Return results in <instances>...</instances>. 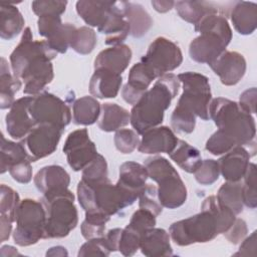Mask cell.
Segmentation results:
<instances>
[{
  "instance_id": "22",
  "label": "cell",
  "mask_w": 257,
  "mask_h": 257,
  "mask_svg": "<svg viewBox=\"0 0 257 257\" xmlns=\"http://www.w3.org/2000/svg\"><path fill=\"white\" fill-rule=\"evenodd\" d=\"M122 83L121 74L105 68L94 69L89 81V92L95 98H114Z\"/></svg>"
},
{
  "instance_id": "6",
  "label": "cell",
  "mask_w": 257,
  "mask_h": 257,
  "mask_svg": "<svg viewBox=\"0 0 257 257\" xmlns=\"http://www.w3.org/2000/svg\"><path fill=\"white\" fill-rule=\"evenodd\" d=\"M139 194L124 189L118 184L112 185L108 180L88 183L80 180L77 185V199L85 212L99 211L112 216L131 206Z\"/></svg>"
},
{
  "instance_id": "4",
  "label": "cell",
  "mask_w": 257,
  "mask_h": 257,
  "mask_svg": "<svg viewBox=\"0 0 257 257\" xmlns=\"http://www.w3.org/2000/svg\"><path fill=\"white\" fill-rule=\"evenodd\" d=\"M181 82L177 75L166 73L160 76L153 87L149 88L133 105L131 124L139 135L163 122L165 111L178 94Z\"/></svg>"
},
{
  "instance_id": "42",
  "label": "cell",
  "mask_w": 257,
  "mask_h": 257,
  "mask_svg": "<svg viewBox=\"0 0 257 257\" xmlns=\"http://www.w3.org/2000/svg\"><path fill=\"white\" fill-rule=\"evenodd\" d=\"M81 180L88 183H99L108 180L107 164L103 156L97 154L95 158L83 168Z\"/></svg>"
},
{
  "instance_id": "32",
  "label": "cell",
  "mask_w": 257,
  "mask_h": 257,
  "mask_svg": "<svg viewBox=\"0 0 257 257\" xmlns=\"http://www.w3.org/2000/svg\"><path fill=\"white\" fill-rule=\"evenodd\" d=\"M174 7L183 20L194 25H196L205 16L218 14L219 11L214 3L207 1H177L175 2Z\"/></svg>"
},
{
  "instance_id": "19",
  "label": "cell",
  "mask_w": 257,
  "mask_h": 257,
  "mask_svg": "<svg viewBox=\"0 0 257 257\" xmlns=\"http://www.w3.org/2000/svg\"><path fill=\"white\" fill-rule=\"evenodd\" d=\"M31 98L32 95L16 99L6 114V131L12 139L22 140L35 125L29 112Z\"/></svg>"
},
{
  "instance_id": "23",
  "label": "cell",
  "mask_w": 257,
  "mask_h": 257,
  "mask_svg": "<svg viewBox=\"0 0 257 257\" xmlns=\"http://www.w3.org/2000/svg\"><path fill=\"white\" fill-rule=\"evenodd\" d=\"M132 50L126 44L110 46L101 50L94 59V69L105 68L121 74L132 59Z\"/></svg>"
},
{
  "instance_id": "35",
  "label": "cell",
  "mask_w": 257,
  "mask_h": 257,
  "mask_svg": "<svg viewBox=\"0 0 257 257\" xmlns=\"http://www.w3.org/2000/svg\"><path fill=\"white\" fill-rule=\"evenodd\" d=\"M21 79L10 72L7 61L4 57L1 58V73H0V107L1 109L10 108L14 103V95L21 88Z\"/></svg>"
},
{
  "instance_id": "25",
  "label": "cell",
  "mask_w": 257,
  "mask_h": 257,
  "mask_svg": "<svg viewBox=\"0 0 257 257\" xmlns=\"http://www.w3.org/2000/svg\"><path fill=\"white\" fill-rule=\"evenodd\" d=\"M141 252L145 256H172L170 234L162 228L148 229L142 236Z\"/></svg>"
},
{
  "instance_id": "28",
  "label": "cell",
  "mask_w": 257,
  "mask_h": 257,
  "mask_svg": "<svg viewBox=\"0 0 257 257\" xmlns=\"http://www.w3.org/2000/svg\"><path fill=\"white\" fill-rule=\"evenodd\" d=\"M148 178L149 174L144 165L136 162H124L119 167V177L116 184L140 196Z\"/></svg>"
},
{
  "instance_id": "48",
  "label": "cell",
  "mask_w": 257,
  "mask_h": 257,
  "mask_svg": "<svg viewBox=\"0 0 257 257\" xmlns=\"http://www.w3.org/2000/svg\"><path fill=\"white\" fill-rule=\"evenodd\" d=\"M110 251L106 245L104 236L87 240L78 251V256H108Z\"/></svg>"
},
{
  "instance_id": "29",
  "label": "cell",
  "mask_w": 257,
  "mask_h": 257,
  "mask_svg": "<svg viewBox=\"0 0 257 257\" xmlns=\"http://www.w3.org/2000/svg\"><path fill=\"white\" fill-rule=\"evenodd\" d=\"M114 1L80 0L76 2V12L79 17L91 27H99L104 22Z\"/></svg>"
},
{
  "instance_id": "56",
  "label": "cell",
  "mask_w": 257,
  "mask_h": 257,
  "mask_svg": "<svg viewBox=\"0 0 257 257\" xmlns=\"http://www.w3.org/2000/svg\"><path fill=\"white\" fill-rule=\"evenodd\" d=\"M1 255L2 256H13V255H20L18 253V251L16 250V248L6 245V246H2L1 248Z\"/></svg>"
},
{
  "instance_id": "34",
  "label": "cell",
  "mask_w": 257,
  "mask_h": 257,
  "mask_svg": "<svg viewBox=\"0 0 257 257\" xmlns=\"http://www.w3.org/2000/svg\"><path fill=\"white\" fill-rule=\"evenodd\" d=\"M169 156L187 173H194L203 161L200 151L183 140L178 141V144Z\"/></svg>"
},
{
  "instance_id": "13",
  "label": "cell",
  "mask_w": 257,
  "mask_h": 257,
  "mask_svg": "<svg viewBox=\"0 0 257 257\" xmlns=\"http://www.w3.org/2000/svg\"><path fill=\"white\" fill-rule=\"evenodd\" d=\"M141 61L149 65L159 78L178 68L182 64L183 54L175 42L166 37H158L150 44Z\"/></svg>"
},
{
  "instance_id": "31",
  "label": "cell",
  "mask_w": 257,
  "mask_h": 257,
  "mask_svg": "<svg viewBox=\"0 0 257 257\" xmlns=\"http://www.w3.org/2000/svg\"><path fill=\"white\" fill-rule=\"evenodd\" d=\"M0 8V36L2 39L10 40L23 30L25 21L18 8L13 4L2 2Z\"/></svg>"
},
{
  "instance_id": "27",
  "label": "cell",
  "mask_w": 257,
  "mask_h": 257,
  "mask_svg": "<svg viewBox=\"0 0 257 257\" xmlns=\"http://www.w3.org/2000/svg\"><path fill=\"white\" fill-rule=\"evenodd\" d=\"M97 120L98 127L102 132H116L131 122V111L117 103L104 102L101 104Z\"/></svg>"
},
{
  "instance_id": "53",
  "label": "cell",
  "mask_w": 257,
  "mask_h": 257,
  "mask_svg": "<svg viewBox=\"0 0 257 257\" xmlns=\"http://www.w3.org/2000/svg\"><path fill=\"white\" fill-rule=\"evenodd\" d=\"M121 230H122L121 228H113L108 230L107 233L104 235L106 245L110 252L118 251V242H119Z\"/></svg>"
},
{
  "instance_id": "21",
  "label": "cell",
  "mask_w": 257,
  "mask_h": 257,
  "mask_svg": "<svg viewBox=\"0 0 257 257\" xmlns=\"http://www.w3.org/2000/svg\"><path fill=\"white\" fill-rule=\"evenodd\" d=\"M138 150L142 154H170L178 144L179 139L174 132L166 125L155 126L142 135Z\"/></svg>"
},
{
  "instance_id": "50",
  "label": "cell",
  "mask_w": 257,
  "mask_h": 257,
  "mask_svg": "<svg viewBox=\"0 0 257 257\" xmlns=\"http://www.w3.org/2000/svg\"><path fill=\"white\" fill-rule=\"evenodd\" d=\"M248 229L246 222L241 218H236L232 226L223 235L232 244L240 243L247 235Z\"/></svg>"
},
{
  "instance_id": "49",
  "label": "cell",
  "mask_w": 257,
  "mask_h": 257,
  "mask_svg": "<svg viewBox=\"0 0 257 257\" xmlns=\"http://www.w3.org/2000/svg\"><path fill=\"white\" fill-rule=\"evenodd\" d=\"M29 160H24L16 163L9 168L8 172L16 182L20 184H27L32 179V167Z\"/></svg>"
},
{
  "instance_id": "37",
  "label": "cell",
  "mask_w": 257,
  "mask_h": 257,
  "mask_svg": "<svg viewBox=\"0 0 257 257\" xmlns=\"http://www.w3.org/2000/svg\"><path fill=\"white\" fill-rule=\"evenodd\" d=\"M216 197L222 205L231 209L235 215L242 213L244 204L242 201V185L240 182L226 181L219 188Z\"/></svg>"
},
{
  "instance_id": "10",
  "label": "cell",
  "mask_w": 257,
  "mask_h": 257,
  "mask_svg": "<svg viewBox=\"0 0 257 257\" xmlns=\"http://www.w3.org/2000/svg\"><path fill=\"white\" fill-rule=\"evenodd\" d=\"M15 222L16 227L12 233L14 242L22 247L36 244L43 239L46 222L42 203L29 198L22 200L16 211Z\"/></svg>"
},
{
  "instance_id": "11",
  "label": "cell",
  "mask_w": 257,
  "mask_h": 257,
  "mask_svg": "<svg viewBox=\"0 0 257 257\" xmlns=\"http://www.w3.org/2000/svg\"><path fill=\"white\" fill-rule=\"evenodd\" d=\"M29 112L35 124L50 123L63 130L69 124L72 118L67 103L47 91L32 95Z\"/></svg>"
},
{
  "instance_id": "44",
  "label": "cell",
  "mask_w": 257,
  "mask_h": 257,
  "mask_svg": "<svg viewBox=\"0 0 257 257\" xmlns=\"http://www.w3.org/2000/svg\"><path fill=\"white\" fill-rule=\"evenodd\" d=\"M140 141L139 134L131 128H120L116 131L113 138L116 150L124 155L133 153L139 147Z\"/></svg>"
},
{
  "instance_id": "41",
  "label": "cell",
  "mask_w": 257,
  "mask_h": 257,
  "mask_svg": "<svg viewBox=\"0 0 257 257\" xmlns=\"http://www.w3.org/2000/svg\"><path fill=\"white\" fill-rule=\"evenodd\" d=\"M20 198L11 187L2 184L0 187V217L15 222V215L20 204Z\"/></svg>"
},
{
  "instance_id": "57",
  "label": "cell",
  "mask_w": 257,
  "mask_h": 257,
  "mask_svg": "<svg viewBox=\"0 0 257 257\" xmlns=\"http://www.w3.org/2000/svg\"><path fill=\"white\" fill-rule=\"evenodd\" d=\"M64 249H65V248L62 247V246L52 247V248H50V249L46 252V255H47V256H55V255L63 256V255H67V252H59V251L64 250Z\"/></svg>"
},
{
  "instance_id": "5",
  "label": "cell",
  "mask_w": 257,
  "mask_h": 257,
  "mask_svg": "<svg viewBox=\"0 0 257 257\" xmlns=\"http://www.w3.org/2000/svg\"><path fill=\"white\" fill-rule=\"evenodd\" d=\"M195 31L200 35L189 45L190 57L198 63H211L221 53L232 39V29L224 15L210 14L195 25Z\"/></svg>"
},
{
  "instance_id": "43",
  "label": "cell",
  "mask_w": 257,
  "mask_h": 257,
  "mask_svg": "<svg viewBox=\"0 0 257 257\" xmlns=\"http://www.w3.org/2000/svg\"><path fill=\"white\" fill-rule=\"evenodd\" d=\"M244 184L242 185V201L243 204L250 208L255 209L257 206L256 197V165L249 163L247 171L243 177Z\"/></svg>"
},
{
  "instance_id": "46",
  "label": "cell",
  "mask_w": 257,
  "mask_h": 257,
  "mask_svg": "<svg viewBox=\"0 0 257 257\" xmlns=\"http://www.w3.org/2000/svg\"><path fill=\"white\" fill-rule=\"evenodd\" d=\"M196 181L204 186H210L214 184L220 176V170L218 162L212 159H206L202 161L199 168L194 172Z\"/></svg>"
},
{
  "instance_id": "16",
  "label": "cell",
  "mask_w": 257,
  "mask_h": 257,
  "mask_svg": "<svg viewBox=\"0 0 257 257\" xmlns=\"http://www.w3.org/2000/svg\"><path fill=\"white\" fill-rule=\"evenodd\" d=\"M256 154V143L237 146L224 154L217 162L220 174L228 182H240L249 166L250 158Z\"/></svg>"
},
{
  "instance_id": "36",
  "label": "cell",
  "mask_w": 257,
  "mask_h": 257,
  "mask_svg": "<svg viewBox=\"0 0 257 257\" xmlns=\"http://www.w3.org/2000/svg\"><path fill=\"white\" fill-rule=\"evenodd\" d=\"M0 172L4 174L9 170L10 167L24 160H29L25 149L22 144L15 143L9 140H6L3 135H1V144H0Z\"/></svg>"
},
{
  "instance_id": "15",
  "label": "cell",
  "mask_w": 257,
  "mask_h": 257,
  "mask_svg": "<svg viewBox=\"0 0 257 257\" xmlns=\"http://www.w3.org/2000/svg\"><path fill=\"white\" fill-rule=\"evenodd\" d=\"M38 33L45 37L49 46L57 53H65L70 47L76 27L71 23H62L60 16H44L37 20Z\"/></svg>"
},
{
  "instance_id": "2",
  "label": "cell",
  "mask_w": 257,
  "mask_h": 257,
  "mask_svg": "<svg viewBox=\"0 0 257 257\" xmlns=\"http://www.w3.org/2000/svg\"><path fill=\"white\" fill-rule=\"evenodd\" d=\"M57 55L46 40H33L31 29L26 27L20 42L10 54L12 73L24 81L23 93L36 95L54 77L51 60Z\"/></svg>"
},
{
  "instance_id": "24",
  "label": "cell",
  "mask_w": 257,
  "mask_h": 257,
  "mask_svg": "<svg viewBox=\"0 0 257 257\" xmlns=\"http://www.w3.org/2000/svg\"><path fill=\"white\" fill-rule=\"evenodd\" d=\"M69 184V174L61 166L57 165L43 167L34 177L35 187L43 194L53 190L68 188Z\"/></svg>"
},
{
  "instance_id": "12",
  "label": "cell",
  "mask_w": 257,
  "mask_h": 257,
  "mask_svg": "<svg viewBox=\"0 0 257 257\" xmlns=\"http://www.w3.org/2000/svg\"><path fill=\"white\" fill-rule=\"evenodd\" d=\"M64 130L50 123L35 124L20 141L30 162L43 159L56 150Z\"/></svg>"
},
{
  "instance_id": "3",
  "label": "cell",
  "mask_w": 257,
  "mask_h": 257,
  "mask_svg": "<svg viewBox=\"0 0 257 257\" xmlns=\"http://www.w3.org/2000/svg\"><path fill=\"white\" fill-rule=\"evenodd\" d=\"M178 79L183 84V93L172 112L171 125L177 133L191 134L196 125V116L203 120L210 118L211 87L208 77L198 72L180 73Z\"/></svg>"
},
{
  "instance_id": "8",
  "label": "cell",
  "mask_w": 257,
  "mask_h": 257,
  "mask_svg": "<svg viewBox=\"0 0 257 257\" xmlns=\"http://www.w3.org/2000/svg\"><path fill=\"white\" fill-rule=\"evenodd\" d=\"M149 177L158 183V197L163 207L176 209L185 204L187 188L177 170L164 157L148 158L144 165Z\"/></svg>"
},
{
  "instance_id": "30",
  "label": "cell",
  "mask_w": 257,
  "mask_h": 257,
  "mask_svg": "<svg viewBox=\"0 0 257 257\" xmlns=\"http://www.w3.org/2000/svg\"><path fill=\"white\" fill-rule=\"evenodd\" d=\"M121 2L124 15L130 23V34L135 38L143 37L153 26L152 17L141 4L125 1Z\"/></svg>"
},
{
  "instance_id": "18",
  "label": "cell",
  "mask_w": 257,
  "mask_h": 257,
  "mask_svg": "<svg viewBox=\"0 0 257 257\" xmlns=\"http://www.w3.org/2000/svg\"><path fill=\"white\" fill-rule=\"evenodd\" d=\"M156 78H158L157 75L146 63L140 61L134 64L130 69L127 82L121 90L123 100L128 104L135 105Z\"/></svg>"
},
{
  "instance_id": "40",
  "label": "cell",
  "mask_w": 257,
  "mask_h": 257,
  "mask_svg": "<svg viewBox=\"0 0 257 257\" xmlns=\"http://www.w3.org/2000/svg\"><path fill=\"white\" fill-rule=\"evenodd\" d=\"M144 233V231L128 223L125 228L121 230L118 242V251L123 256H133L140 249L141 239Z\"/></svg>"
},
{
  "instance_id": "54",
  "label": "cell",
  "mask_w": 257,
  "mask_h": 257,
  "mask_svg": "<svg viewBox=\"0 0 257 257\" xmlns=\"http://www.w3.org/2000/svg\"><path fill=\"white\" fill-rule=\"evenodd\" d=\"M12 221L4 218V217H0V233H1V238H0V242H4L6 240L9 239L10 234H11V230H12Z\"/></svg>"
},
{
  "instance_id": "33",
  "label": "cell",
  "mask_w": 257,
  "mask_h": 257,
  "mask_svg": "<svg viewBox=\"0 0 257 257\" xmlns=\"http://www.w3.org/2000/svg\"><path fill=\"white\" fill-rule=\"evenodd\" d=\"M101 105L90 95L77 98L72 105V121L78 125L93 124L99 117Z\"/></svg>"
},
{
  "instance_id": "51",
  "label": "cell",
  "mask_w": 257,
  "mask_h": 257,
  "mask_svg": "<svg viewBox=\"0 0 257 257\" xmlns=\"http://www.w3.org/2000/svg\"><path fill=\"white\" fill-rule=\"evenodd\" d=\"M256 87H251L243 91L239 96V105L247 113L254 114L256 112Z\"/></svg>"
},
{
  "instance_id": "38",
  "label": "cell",
  "mask_w": 257,
  "mask_h": 257,
  "mask_svg": "<svg viewBox=\"0 0 257 257\" xmlns=\"http://www.w3.org/2000/svg\"><path fill=\"white\" fill-rule=\"evenodd\" d=\"M110 216L103 212H85V218L80 226V231L86 240L100 238L105 235V224L109 221Z\"/></svg>"
},
{
  "instance_id": "1",
  "label": "cell",
  "mask_w": 257,
  "mask_h": 257,
  "mask_svg": "<svg viewBox=\"0 0 257 257\" xmlns=\"http://www.w3.org/2000/svg\"><path fill=\"white\" fill-rule=\"evenodd\" d=\"M209 116L218 127L205 145L212 155H224L237 146L256 143L254 117L244 111L238 102L224 97L213 98L209 105Z\"/></svg>"
},
{
  "instance_id": "9",
  "label": "cell",
  "mask_w": 257,
  "mask_h": 257,
  "mask_svg": "<svg viewBox=\"0 0 257 257\" xmlns=\"http://www.w3.org/2000/svg\"><path fill=\"white\" fill-rule=\"evenodd\" d=\"M169 234L178 246H189L212 241L221 232L215 214L207 207L201 206L200 213L174 222L169 228Z\"/></svg>"
},
{
  "instance_id": "26",
  "label": "cell",
  "mask_w": 257,
  "mask_h": 257,
  "mask_svg": "<svg viewBox=\"0 0 257 257\" xmlns=\"http://www.w3.org/2000/svg\"><path fill=\"white\" fill-rule=\"evenodd\" d=\"M230 18L239 34H252L257 27V4L246 1L235 2L231 8Z\"/></svg>"
},
{
  "instance_id": "7",
  "label": "cell",
  "mask_w": 257,
  "mask_h": 257,
  "mask_svg": "<svg viewBox=\"0 0 257 257\" xmlns=\"http://www.w3.org/2000/svg\"><path fill=\"white\" fill-rule=\"evenodd\" d=\"M40 202L46 213L43 239L64 238L76 227L78 213L74 195L68 188L47 192Z\"/></svg>"
},
{
  "instance_id": "14",
  "label": "cell",
  "mask_w": 257,
  "mask_h": 257,
  "mask_svg": "<svg viewBox=\"0 0 257 257\" xmlns=\"http://www.w3.org/2000/svg\"><path fill=\"white\" fill-rule=\"evenodd\" d=\"M63 153L70 168L78 172L88 165L98 154L95 144L89 139L86 128L71 132L64 143Z\"/></svg>"
},
{
  "instance_id": "52",
  "label": "cell",
  "mask_w": 257,
  "mask_h": 257,
  "mask_svg": "<svg viewBox=\"0 0 257 257\" xmlns=\"http://www.w3.org/2000/svg\"><path fill=\"white\" fill-rule=\"evenodd\" d=\"M256 231H253L252 234L243 239L238 252L234 253V256H250L256 254Z\"/></svg>"
},
{
  "instance_id": "17",
  "label": "cell",
  "mask_w": 257,
  "mask_h": 257,
  "mask_svg": "<svg viewBox=\"0 0 257 257\" xmlns=\"http://www.w3.org/2000/svg\"><path fill=\"white\" fill-rule=\"evenodd\" d=\"M209 66L227 86L237 84L246 72L245 57L237 51L225 50Z\"/></svg>"
},
{
  "instance_id": "39",
  "label": "cell",
  "mask_w": 257,
  "mask_h": 257,
  "mask_svg": "<svg viewBox=\"0 0 257 257\" xmlns=\"http://www.w3.org/2000/svg\"><path fill=\"white\" fill-rule=\"evenodd\" d=\"M97 37L95 31L88 26L76 28L70 42V47L78 54H89L95 47Z\"/></svg>"
},
{
  "instance_id": "55",
  "label": "cell",
  "mask_w": 257,
  "mask_h": 257,
  "mask_svg": "<svg viewBox=\"0 0 257 257\" xmlns=\"http://www.w3.org/2000/svg\"><path fill=\"white\" fill-rule=\"evenodd\" d=\"M152 6L154 7V9L157 12L160 13H166L168 11H170L172 8H174L175 6V2L174 1H160V0H153L151 2Z\"/></svg>"
},
{
  "instance_id": "45",
  "label": "cell",
  "mask_w": 257,
  "mask_h": 257,
  "mask_svg": "<svg viewBox=\"0 0 257 257\" xmlns=\"http://www.w3.org/2000/svg\"><path fill=\"white\" fill-rule=\"evenodd\" d=\"M139 207L141 209H145L153 213L156 217H158L162 211L163 206L160 203L158 197V189L155 185L146 184L139 196Z\"/></svg>"
},
{
  "instance_id": "47",
  "label": "cell",
  "mask_w": 257,
  "mask_h": 257,
  "mask_svg": "<svg viewBox=\"0 0 257 257\" xmlns=\"http://www.w3.org/2000/svg\"><path fill=\"white\" fill-rule=\"evenodd\" d=\"M67 1L58 0H37L31 3L34 14L38 17L44 16H60L66 9Z\"/></svg>"
},
{
  "instance_id": "20",
  "label": "cell",
  "mask_w": 257,
  "mask_h": 257,
  "mask_svg": "<svg viewBox=\"0 0 257 257\" xmlns=\"http://www.w3.org/2000/svg\"><path fill=\"white\" fill-rule=\"evenodd\" d=\"M98 32L105 34L106 45H119L131 33L130 23L124 15L122 2H115L111 6L104 22L98 28Z\"/></svg>"
}]
</instances>
